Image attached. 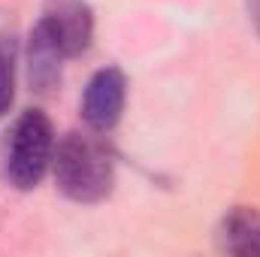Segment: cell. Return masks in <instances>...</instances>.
I'll return each instance as SVG.
<instances>
[{"label": "cell", "mask_w": 260, "mask_h": 257, "mask_svg": "<svg viewBox=\"0 0 260 257\" xmlns=\"http://www.w3.org/2000/svg\"><path fill=\"white\" fill-rule=\"evenodd\" d=\"M55 185L73 203H100L115 188V154L103 133H67L55 145Z\"/></svg>", "instance_id": "6da1fadb"}, {"label": "cell", "mask_w": 260, "mask_h": 257, "mask_svg": "<svg viewBox=\"0 0 260 257\" xmlns=\"http://www.w3.org/2000/svg\"><path fill=\"white\" fill-rule=\"evenodd\" d=\"M61 49L49 40V34L34 24L27 37V82L37 94H52L61 85V70H64Z\"/></svg>", "instance_id": "8992f818"}, {"label": "cell", "mask_w": 260, "mask_h": 257, "mask_svg": "<svg viewBox=\"0 0 260 257\" xmlns=\"http://www.w3.org/2000/svg\"><path fill=\"white\" fill-rule=\"evenodd\" d=\"M245 9H248V18H251V27L257 30V37H260V0H245Z\"/></svg>", "instance_id": "ba28073f"}, {"label": "cell", "mask_w": 260, "mask_h": 257, "mask_svg": "<svg viewBox=\"0 0 260 257\" xmlns=\"http://www.w3.org/2000/svg\"><path fill=\"white\" fill-rule=\"evenodd\" d=\"M37 24L49 34V40L61 49L67 61L79 58L91 49L94 9L88 6V0H46Z\"/></svg>", "instance_id": "3957f363"}, {"label": "cell", "mask_w": 260, "mask_h": 257, "mask_svg": "<svg viewBox=\"0 0 260 257\" xmlns=\"http://www.w3.org/2000/svg\"><path fill=\"white\" fill-rule=\"evenodd\" d=\"M127 103V76L118 67H100L82 94V121L94 133H109Z\"/></svg>", "instance_id": "277c9868"}, {"label": "cell", "mask_w": 260, "mask_h": 257, "mask_svg": "<svg viewBox=\"0 0 260 257\" xmlns=\"http://www.w3.org/2000/svg\"><path fill=\"white\" fill-rule=\"evenodd\" d=\"M221 251L236 257H260V209L254 206H233L215 233Z\"/></svg>", "instance_id": "5b68a950"}, {"label": "cell", "mask_w": 260, "mask_h": 257, "mask_svg": "<svg viewBox=\"0 0 260 257\" xmlns=\"http://www.w3.org/2000/svg\"><path fill=\"white\" fill-rule=\"evenodd\" d=\"M15 97V46L12 40L0 37V118L9 112Z\"/></svg>", "instance_id": "52a82bcc"}, {"label": "cell", "mask_w": 260, "mask_h": 257, "mask_svg": "<svg viewBox=\"0 0 260 257\" xmlns=\"http://www.w3.org/2000/svg\"><path fill=\"white\" fill-rule=\"evenodd\" d=\"M58 136L52 118L40 109H27L15 118L3 142V176L12 188L30 191L52 170Z\"/></svg>", "instance_id": "7a4b0ae2"}]
</instances>
